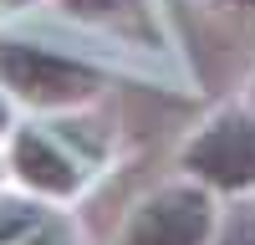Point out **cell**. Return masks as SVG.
<instances>
[{
	"label": "cell",
	"mask_w": 255,
	"mask_h": 245,
	"mask_svg": "<svg viewBox=\"0 0 255 245\" xmlns=\"http://www.w3.org/2000/svg\"><path fill=\"white\" fill-rule=\"evenodd\" d=\"M0 77L20 97L46 102V108H61V102H77V97L97 92L92 67L67 61V56H56L46 46H26V41H0Z\"/></svg>",
	"instance_id": "cell-1"
},
{
	"label": "cell",
	"mask_w": 255,
	"mask_h": 245,
	"mask_svg": "<svg viewBox=\"0 0 255 245\" xmlns=\"http://www.w3.org/2000/svg\"><path fill=\"white\" fill-rule=\"evenodd\" d=\"M184 169L215 189H250L255 184V118L220 113L184 148Z\"/></svg>",
	"instance_id": "cell-2"
},
{
	"label": "cell",
	"mask_w": 255,
	"mask_h": 245,
	"mask_svg": "<svg viewBox=\"0 0 255 245\" xmlns=\"http://www.w3.org/2000/svg\"><path fill=\"white\" fill-rule=\"evenodd\" d=\"M215 225V204L204 189H158L148 194L118 245H204Z\"/></svg>",
	"instance_id": "cell-3"
},
{
	"label": "cell",
	"mask_w": 255,
	"mask_h": 245,
	"mask_svg": "<svg viewBox=\"0 0 255 245\" xmlns=\"http://www.w3.org/2000/svg\"><path fill=\"white\" fill-rule=\"evenodd\" d=\"M15 169H20V179H26L31 189H41V194H72L77 184H82L77 163L56 148V138L36 133V128H26V133L15 138Z\"/></svg>",
	"instance_id": "cell-4"
},
{
	"label": "cell",
	"mask_w": 255,
	"mask_h": 245,
	"mask_svg": "<svg viewBox=\"0 0 255 245\" xmlns=\"http://www.w3.org/2000/svg\"><path fill=\"white\" fill-rule=\"evenodd\" d=\"M46 220V210L31 199H0V245H15L20 235H31Z\"/></svg>",
	"instance_id": "cell-5"
},
{
	"label": "cell",
	"mask_w": 255,
	"mask_h": 245,
	"mask_svg": "<svg viewBox=\"0 0 255 245\" xmlns=\"http://www.w3.org/2000/svg\"><path fill=\"white\" fill-rule=\"evenodd\" d=\"M15 245H77V235H72V225H61V220H51V215H46L31 235H20Z\"/></svg>",
	"instance_id": "cell-6"
},
{
	"label": "cell",
	"mask_w": 255,
	"mask_h": 245,
	"mask_svg": "<svg viewBox=\"0 0 255 245\" xmlns=\"http://www.w3.org/2000/svg\"><path fill=\"white\" fill-rule=\"evenodd\" d=\"M220 245H255V215H235V220L225 225Z\"/></svg>",
	"instance_id": "cell-7"
},
{
	"label": "cell",
	"mask_w": 255,
	"mask_h": 245,
	"mask_svg": "<svg viewBox=\"0 0 255 245\" xmlns=\"http://www.w3.org/2000/svg\"><path fill=\"white\" fill-rule=\"evenodd\" d=\"M67 10H77V15H108V10H118V5H128V0H61Z\"/></svg>",
	"instance_id": "cell-8"
},
{
	"label": "cell",
	"mask_w": 255,
	"mask_h": 245,
	"mask_svg": "<svg viewBox=\"0 0 255 245\" xmlns=\"http://www.w3.org/2000/svg\"><path fill=\"white\" fill-rule=\"evenodd\" d=\"M5 122H10V108H5V97H0V133H5Z\"/></svg>",
	"instance_id": "cell-9"
},
{
	"label": "cell",
	"mask_w": 255,
	"mask_h": 245,
	"mask_svg": "<svg viewBox=\"0 0 255 245\" xmlns=\"http://www.w3.org/2000/svg\"><path fill=\"white\" fill-rule=\"evenodd\" d=\"M10 5H20V0H10Z\"/></svg>",
	"instance_id": "cell-10"
}]
</instances>
